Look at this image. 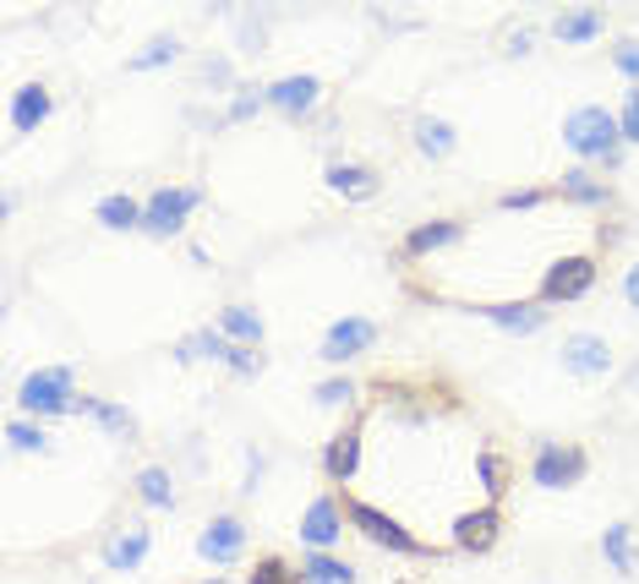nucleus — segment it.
I'll use <instances>...</instances> for the list:
<instances>
[{
	"label": "nucleus",
	"instance_id": "22",
	"mask_svg": "<svg viewBox=\"0 0 639 584\" xmlns=\"http://www.w3.org/2000/svg\"><path fill=\"white\" fill-rule=\"evenodd\" d=\"M137 497H143L148 508H169V503H175V481H169L164 464H148V470L137 475Z\"/></svg>",
	"mask_w": 639,
	"mask_h": 584
},
{
	"label": "nucleus",
	"instance_id": "33",
	"mask_svg": "<svg viewBox=\"0 0 639 584\" xmlns=\"http://www.w3.org/2000/svg\"><path fill=\"white\" fill-rule=\"evenodd\" d=\"M624 295H629V306L639 311V263L629 268V274H624Z\"/></svg>",
	"mask_w": 639,
	"mask_h": 584
},
{
	"label": "nucleus",
	"instance_id": "10",
	"mask_svg": "<svg viewBox=\"0 0 639 584\" xmlns=\"http://www.w3.org/2000/svg\"><path fill=\"white\" fill-rule=\"evenodd\" d=\"M339 536H344V508H339V497H333V492H322L318 503L301 514V541H307L312 552H328Z\"/></svg>",
	"mask_w": 639,
	"mask_h": 584
},
{
	"label": "nucleus",
	"instance_id": "30",
	"mask_svg": "<svg viewBox=\"0 0 639 584\" xmlns=\"http://www.w3.org/2000/svg\"><path fill=\"white\" fill-rule=\"evenodd\" d=\"M618 126H624V143H639V82L629 88V99H624V115H618Z\"/></svg>",
	"mask_w": 639,
	"mask_h": 584
},
{
	"label": "nucleus",
	"instance_id": "29",
	"mask_svg": "<svg viewBox=\"0 0 639 584\" xmlns=\"http://www.w3.org/2000/svg\"><path fill=\"white\" fill-rule=\"evenodd\" d=\"M224 366H230L235 377H257V372H263V355H257L252 344H230V355H224Z\"/></svg>",
	"mask_w": 639,
	"mask_h": 584
},
{
	"label": "nucleus",
	"instance_id": "9",
	"mask_svg": "<svg viewBox=\"0 0 639 584\" xmlns=\"http://www.w3.org/2000/svg\"><path fill=\"white\" fill-rule=\"evenodd\" d=\"M148 547H154V530L148 525H121V530H110V541H104V563L115 569V574H132V569H143V558H148Z\"/></svg>",
	"mask_w": 639,
	"mask_h": 584
},
{
	"label": "nucleus",
	"instance_id": "6",
	"mask_svg": "<svg viewBox=\"0 0 639 584\" xmlns=\"http://www.w3.org/2000/svg\"><path fill=\"white\" fill-rule=\"evenodd\" d=\"M563 372L574 377H607L613 372V344L602 333H563Z\"/></svg>",
	"mask_w": 639,
	"mask_h": 584
},
{
	"label": "nucleus",
	"instance_id": "20",
	"mask_svg": "<svg viewBox=\"0 0 639 584\" xmlns=\"http://www.w3.org/2000/svg\"><path fill=\"white\" fill-rule=\"evenodd\" d=\"M416 147H421L427 158L454 153V126H449V121H438V115H421V121H416Z\"/></svg>",
	"mask_w": 639,
	"mask_h": 584
},
{
	"label": "nucleus",
	"instance_id": "5",
	"mask_svg": "<svg viewBox=\"0 0 639 584\" xmlns=\"http://www.w3.org/2000/svg\"><path fill=\"white\" fill-rule=\"evenodd\" d=\"M197 202H202V197H197L191 186H159V191L143 202V230H154V235H175Z\"/></svg>",
	"mask_w": 639,
	"mask_h": 584
},
{
	"label": "nucleus",
	"instance_id": "18",
	"mask_svg": "<svg viewBox=\"0 0 639 584\" xmlns=\"http://www.w3.org/2000/svg\"><path fill=\"white\" fill-rule=\"evenodd\" d=\"M301 580H307V584H355V569H350V563H339L333 552H307Z\"/></svg>",
	"mask_w": 639,
	"mask_h": 584
},
{
	"label": "nucleus",
	"instance_id": "7",
	"mask_svg": "<svg viewBox=\"0 0 639 584\" xmlns=\"http://www.w3.org/2000/svg\"><path fill=\"white\" fill-rule=\"evenodd\" d=\"M377 344V322L372 317H339L328 333H322V361H333V366H344L350 355H361V350H372Z\"/></svg>",
	"mask_w": 639,
	"mask_h": 584
},
{
	"label": "nucleus",
	"instance_id": "11",
	"mask_svg": "<svg viewBox=\"0 0 639 584\" xmlns=\"http://www.w3.org/2000/svg\"><path fill=\"white\" fill-rule=\"evenodd\" d=\"M318 99H322L318 77H285V82H274V88H268V104H274V110H285V115H296V121H301V115H312V110H318Z\"/></svg>",
	"mask_w": 639,
	"mask_h": 584
},
{
	"label": "nucleus",
	"instance_id": "14",
	"mask_svg": "<svg viewBox=\"0 0 639 584\" xmlns=\"http://www.w3.org/2000/svg\"><path fill=\"white\" fill-rule=\"evenodd\" d=\"M328 186H333L339 197H350V202L377 197V175H372L366 164H333V169H328Z\"/></svg>",
	"mask_w": 639,
	"mask_h": 584
},
{
	"label": "nucleus",
	"instance_id": "31",
	"mask_svg": "<svg viewBox=\"0 0 639 584\" xmlns=\"http://www.w3.org/2000/svg\"><path fill=\"white\" fill-rule=\"evenodd\" d=\"M350 399H355V388H350L344 377H333V383L318 388V405H328V410H339V405H350Z\"/></svg>",
	"mask_w": 639,
	"mask_h": 584
},
{
	"label": "nucleus",
	"instance_id": "21",
	"mask_svg": "<svg viewBox=\"0 0 639 584\" xmlns=\"http://www.w3.org/2000/svg\"><path fill=\"white\" fill-rule=\"evenodd\" d=\"M180 355L186 361H224L230 355V339L219 328H197L191 339H180Z\"/></svg>",
	"mask_w": 639,
	"mask_h": 584
},
{
	"label": "nucleus",
	"instance_id": "35",
	"mask_svg": "<svg viewBox=\"0 0 639 584\" xmlns=\"http://www.w3.org/2000/svg\"><path fill=\"white\" fill-rule=\"evenodd\" d=\"M208 584H252V574H246V580H208Z\"/></svg>",
	"mask_w": 639,
	"mask_h": 584
},
{
	"label": "nucleus",
	"instance_id": "28",
	"mask_svg": "<svg viewBox=\"0 0 639 584\" xmlns=\"http://www.w3.org/2000/svg\"><path fill=\"white\" fill-rule=\"evenodd\" d=\"M263 104H268V93H257V88H235V99H230V115H224V121H252Z\"/></svg>",
	"mask_w": 639,
	"mask_h": 584
},
{
	"label": "nucleus",
	"instance_id": "15",
	"mask_svg": "<svg viewBox=\"0 0 639 584\" xmlns=\"http://www.w3.org/2000/svg\"><path fill=\"white\" fill-rule=\"evenodd\" d=\"M454 241H465V224H454V219H432V224H421V230L405 241V257H427V252L454 246Z\"/></svg>",
	"mask_w": 639,
	"mask_h": 584
},
{
	"label": "nucleus",
	"instance_id": "19",
	"mask_svg": "<svg viewBox=\"0 0 639 584\" xmlns=\"http://www.w3.org/2000/svg\"><path fill=\"white\" fill-rule=\"evenodd\" d=\"M558 197H563V202H585V208H602V202H607V186H602L596 175H585V169H569V175L558 180Z\"/></svg>",
	"mask_w": 639,
	"mask_h": 584
},
{
	"label": "nucleus",
	"instance_id": "2",
	"mask_svg": "<svg viewBox=\"0 0 639 584\" xmlns=\"http://www.w3.org/2000/svg\"><path fill=\"white\" fill-rule=\"evenodd\" d=\"M16 405H22L27 416H66V410H77V377H71V366H44V372H33V377L16 388Z\"/></svg>",
	"mask_w": 639,
	"mask_h": 584
},
{
	"label": "nucleus",
	"instance_id": "23",
	"mask_svg": "<svg viewBox=\"0 0 639 584\" xmlns=\"http://www.w3.org/2000/svg\"><path fill=\"white\" fill-rule=\"evenodd\" d=\"M99 219H104L110 230H137V224H143V202L126 197V191H121V197H104V202H99Z\"/></svg>",
	"mask_w": 639,
	"mask_h": 584
},
{
	"label": "nucleus",
	"instance_id": "4",
	"mask_svg": "<svg viewBox=\"0 0 639 584\" xmlns=\"http://www.w3.org/2000/svg\"><path fill=\"white\" fill-rule=\"evenodd\" d=\"M596 285V257L591 252H574V257H558L541 279V300H580V295Z\"/></svg>",
	"mask_w": 639,
	"mask_h": 584
},
{
	"label": "nucleus",
	"instance_id": "17",
	"mask_svg": "<svg viewBox=\"0 0 639 584\" xmlns=\"http://www.w3.org/2000/svg\"><path fill=\"white\" fill-rule=\"evenodd\" d=\"M602 552H607V563H613L618 574H639V552H635V530H629V525H613V530L602 536Z\"/></svg>",
	"mask_w": 639,
	"mask_h": 584
},
{
	"label": "nucleus",
	"instance_id": "16",
	"mask_svg": "<svg viewBox=\"0 0 639 584\" xmlns=\"http://www.w3.org/2000/svg\"><path fill=\"white\" fill-rule=\"evenodd\" d=\"M219 333L257 350V344H263V317H257L252 306H224V311H219Z\"/></svg>",
	"mask_w": 639,
	"mask_h": 584
},
{
	"label": "nucleus",
	"instance_id": "12",
	"mask_svg": "<svg viewBox=\"0 0 639 584\" xmlns=\"http://www.w3.org/2000/svg\"><path fill=\"white\" fill-rule=\"evenodd\" d=\"M552 33H558L563 44H585V38H596V33H607V16H602L596 5H574V11H563V16H552Z\"/></svg>",
	"mask_w": 639,
	"mask_h": 584
},
{
	"label": "nucleus",
	"instance_id": "27",
	"mask_svg": "<svg viewBox=\"0 0 639 584\" xmlns=\"http://www.w3.org/2000/svg\"><path fill=\"white\" fill-rule=\"evenodd\" d=\"M5 438L16 442L22 453H38V448H49V432H44V427H27V421H5Z\"/></svg>",
	"mask_w": 639,
	"mask_h": 584
},
{
	"label": "nucleus",
	"instance_id": "3",
	"mask_svg": "<svg viewBox=\"0 0 639 584\" xmlns=\"http://www.w3.org/2000/svg\"><path fill=\"white\" fill-rule=\"evenodd\" d=\"M585 470H591V459H585V448H574V442H541L536 459H530V481L547 486V492L574 486Z\"/></svg>",
	"mask_w": 639,
	"mask_h": 584
},
{
	"label": "nucleus",
	"instance_id": "34",
	"mask_svg": "<svg viewBox=\"0 0 639 584\" xmlns=\"http://www.w3.org/2000/svg\"><path fill=\"white\" fill-rule=\"evenodd\" d=\"M508 49H514V55H525V49H530V27H519V33L508 38Z\"/></svg>",
	"mask_w": 639,
	"mask_h": 584
},
{
	"label": "nucleus",
	"instance_id": "13",
	"mask_svg": "<svg viewBox=\"0 0 639 584\" xmlns=\"http://www.w3.org/2000/svg\"><path fill=\"white\" fill-rule=\"evenodd\" d=\"M44 115H49V93L38 82H27V88L11 93V132H33Z\"/></svg>",
	"mask_w": 639,
	"mask_h": 584
},
{
	"label": "nucleus",
	"instance_id": "26",
	"mask_svg": "<svg viewBox=\"0 0 639 584\" xmlns=\"http://www.w3.org/2000/svg\"><path fill=\"white\" fill-rule=\"evenodd\" d=\"M175 49H180V38H154L143 55L126 60V71H154V66H164V60H175Z\"/></svg>",
	"mask_w": 639,
	"mask_h": 584
},
{
	"label": "nucleus",
	"instance_id": "8",
	"mask_svg": "<svg viewBox=\"0 0 639 584\" xmlns=\"http://www.w3.org/2000/svg\"><path fill=\"white\" fill-rule=\"evenodd\" d=\"M202 558L208 563H219V569H230V563H241V552H246V525L241 519H230V514H219V519H208V530H202Z\"/></svg>",
	"mask_w": 639,
	"mask_h": 584
},
{
	"label": "nucleus",
	"instance_id": "25",
	"mask_svg": "<svg viewBox=\"0 0 639 584\" xmlns=\"http://www.w3.org/2000/svg\"><path fill=\"white\" fill-rule=\"evenodd\" d=\"M252 584H307V580H301V569H290L279 558H257L252 563Z\"/></svg>",
	"mask_w": 639,
	"mask_h": 584
},
{
	"label": "nucleus",
	"instance_id": "32",
	"mask_svg": "<svg viewBox=\"0 0 639 584\" xmlns=\"http://www.w3.org/2000/svg\"><path fill=\"white\" fill-rule=\"evenodd\" d=\"M613 66H618L624 77H639V38H624V44L613 49Z\"/></svg>",
	"mask_w": 639,
	"mask_h": 584
},
{
	"label": "nucleus",
	"instance_id": "24",
	"mask_svg": "<svg viewBox=\"0 0 639 584\" xmlns=\"http://www.w3.org/2000/svg\"><path fill=\"white\" fill-rule=\"evenodd\" d=\"M486 317H492L497 328H508V333H536V328L547 322V311H536V306H514V300H508V306H492Z\"/></svg>",
	"mask_w": 639,
	"mask_h": 584
},
{
	"label": "nucleus",
	"instance_id": "1",
	"mask_svg": "<svg viewBox=\"0 0 639 584\" xmlns=\"http://www.w3.org/2000/svg\"><path fill=\"white\" fill-rule=\"evenodd\" d=\"M563 143H569V153H580L585 164L618 169V158H624V126H618V115L607 104H580V110L563 115Z\"/></svg>",
	"mask_w": 639,
	"mask_h": 584
}]
</instances>
